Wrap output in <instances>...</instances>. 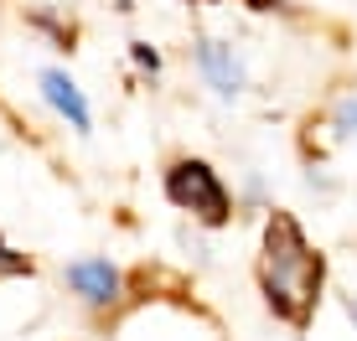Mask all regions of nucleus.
Returning <instances> with one entry per match:
<instances>
[{
	"mask_svg": "<svg viewBox=\"0 0 357 341\" xmlns=\"http://www.w3.org/2000/svg\"><path fill=\"white\" fill-rule=\"evenodd\" d=\"M130 57H135L140 72H161V52H155L151 42H130Z\"/></svg>",
	"mask_w": 357,
	"mask_h": 341,
	"instance_id": "8",
	"label": "nucleus"
},
{
	"mask_svg": "<svg viewBox=\"0 0 357 341\" xmlns=\"http://www.w3.org/2000/svg\"><path fill=\"white\" fill-rule=\"evenodd\" d=\"M161 191H166V202L176 207V212H192L197 223H207V228L233 223V191L223 187V176L207 161H197V155H181V161L166 166Z\"/></svg>",
	"mask_w": 357,
	"mask_h": 341,
	"instance_id": "2",
	"label": "nucleus"
},
{
	"mask_svg": "<svg viewBox=\"0 0 357 341\" xmlns=\"http://www.w3.org/2000/svg\"><path fill=\"white\" fill-rule=\"evenodd\" d=\"M321 285H326V259L311 248L305 228L290 212H269L264 217V264H259V290L264 306L280 315L285 326L305 331L316 306H321Z\"/></svg>",
	"mask_w": 357,
	"mask_h": 341,
	"instance_id": "1",
	"label": "nucleus"
},
{
	"mask_svg": "<svg viewBox=\"0 0 357 341\" xmlns=\"http://www.w3.org/2000/svg\"><path fill=\"white\" fill-rule=\"evenodd\" d=\"M31 26H36V31H47V36H52L57 47H73V31L63 26V21H52L47 10H36V16H31Z\"/></svg>",
	"mask_w": 357,
	"mask_h": 341,
	"instance_id": "7",
	"label": "nucleus"
},
{
	"mask_svg": "<svg viewBox=\"0 0 357 341\" xmlns=\"http://www.w3.org/2000/svg\"><path fill=\"white\" fill-rule=\"evenodd\" d=\"M187 6H213V0H187Z\"/></svg>",
	"mask_w": 357,
	"mask_h": 341,
	"instance_id": "11",
	"label": "nucleus"
},
{
	"mask_svg": "<svg viewBox=\"0 0 357 341\" xmlns=\"http://www.w3.org/2000/svg\"><path fill=\"white\" fill-rule=\"evenodd\" d=\"M192 57H197V68H202V78L218 88V99H238V93H243V57L233 52V42L197 36Z\"/></svg>",
	"mask_w": 357,
	"mask_h": 341,
	"instance_id": "4",
	"label": "nucleus"
},
{
	"mask_svg": "<svg viewBox=\"0 0 357 341\" xmlns=\"http://www.w3.org/2000/svg\"><path fill=\"white\" fill-rule=\"evenodd\" d=\"M337 129H342V135H357V99H342V109H337Z\"/></svg>",
	"mask_w": 357,
	"mask_h": 341,
	"instance_id": "9",
	"label": "nucleus"
},
{
	"mask_svg": "<svg viewBox=\"0 0 357 341\" xmlns=\"http://www.w3.org/2000/svg\"><path fill=\"white\" fill-rule=\"evenodd\" d=\"M68 285H73V295H78L83 306H93V310H109V306L125 300V274H119V264H109V259H73L68 264Z\"/></svg>",
	"mask_w": 357,
	"mask_h": 341,
	"instance_id": "3",
	"label": "nucleus"
},
{
	"mask_svg": "<svg viewBox=\"0 0 357 341\" xmlns=\"http://www.w3.org/2000/svg\"><path fill=\"white\" fill-rule=\"evenodd\" d=\"M42 99L57 109V114L68 119L73 129H93V109H89V99H83V88L68 78L63 68H47L42 72Z\"/></svg>",
	"mask_w": 357,
	"mask_h": 341,
	"instance_id": "5",
	"label": "nucleus"
},
{
	"mask_svg": "<svg viewBox=\"0 0 357 341\" xmlns=\"http://www.w3.org/2000/svg\"><path fill=\"white\" fill-rule=\"evenodd\" d=\"M31 269L36 264L26 259V253H16L6 238H0V279H31Z\"/></svg>",
	"mask_w": 357,
	"mask_h": 341,
	"instance_id": "6",
	"label": "nucleus"
},
{
	"mask_svg": "<svg viewBox=\"0 0 357 341\" xmlns=\"http://www.w3.org/2000/svg\"><path fill=\"white\" fill-rule=\"evenodd\" d=\"M347 321L357 326V300H347Z\"/></svg>",
	"mask_w": 357,
	"mask_h": 341,
	"instance_id": "10",
	"label": "nucleus"
}]
</instances>
